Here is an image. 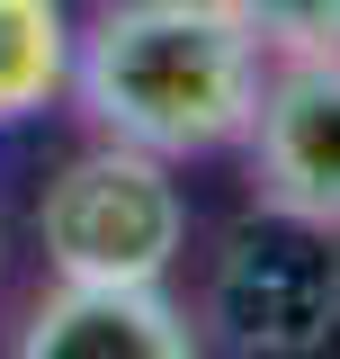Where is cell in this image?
<instances>
[{"mask_svg": "<svg viewBox=\"0 0 340 359\" xmlns=\"http://www.w3.org/2000/svg\"><path fill=\"white\" fill-rule=\"evenodd\" d=\"M260 54L269 45L233 18V0H99L72 27V99L90 135L134 153H224L251 135Z\"/></svg>", "mask_w": 340, "mask_h": 359, "instance_id": "cell-1", "label": "cell"}, {"mask_svg": "<svg viewBox=\"0 0 340 359\" xmlns=\"http://www.w3.org/2000/svg\"><path fill=\"white\" fill-rule=\"evenodd\" d=\"M206 323L224 351L251 359H304L340 332V224L296 216V207H269L233 224V243L215 252L206 278Z\"/></svg>", "mask_w": 340, "mask_h": 359, "instance_id": "cell-2", "label": "cell"}, {"mask_svg": "<svg viewBox=\"0 0 340 359\" xmlns=\"http://www.w3.org/2000/svg\"><path fill=\"white\" fill-rule=\"evenodd\" d=\"M188 243V207L162 153L134 144H90L72 171L45 189V261L54 278H143L162 287Z\"/></svg>", "mask_w": 340, "mask_h": 359, "instance_id": "cell-3", "label": "cell"}, {"mask_svg": "<svg viewBox=\"0 0 340 359\" xmlns=\"http://www.w3.org/2000/svg\"><path fill=\"white\" fill-rule=\"evenodd\" d=\"M242 144H251V189L269 207L340 224V45L296 54L278 81H260Z\"/></svg>", "mask_w": 340, "mask_h": 359, "instance_id": "cell-4", "label": "cell"}, {"mask_svg": "<svg viewBox=\"0 0 340 359\" xmlns=\"http://www.w3.org/2000/svg\"><path fill=\"white\" fill-rule=\"evenodd\" d=\"M197 341L206 332L143 278H63L18 332L27 359H188Z\"/></svg>", "mask_w": 340, "mask_h": 359, "instance_id": "cell-5", "label": "cell"}, {"mask_svg": "<svg viewBox=\"0 0 340 359\" xmlns=\"http://www.w3.org/2000/svg\"><path fill=\"white\" fill-rule=\"evenodd\" d=\"M72 81V9L63 0H0V126L54 108Z\"/></svg>", "mask_w": 340, "mask_h": 359, "instance_id": "cell-6", "label": "cell"}, {"mask_svg": "<svg viewBox=\"0 0 340 359\" xmlns=\"http://www.w3.org/2000/svg\"><path fill=\"white\" fill-rule=\"evenodd\" d=\"M233 18L278 54H332L340 45V0H233Z\"/></svg>", "mask_w": 340, "mask_h": 359, "instance_id": "cell-7", "label": "cell"}]
</instances>
